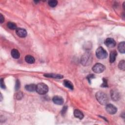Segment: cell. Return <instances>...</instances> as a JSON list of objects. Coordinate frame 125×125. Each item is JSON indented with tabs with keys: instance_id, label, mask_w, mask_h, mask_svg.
Segmentation results:
<instances>
[{
	"instance_id": "obj_14",
	"label": "cell",
	"mask_w": 125,
	"mask_h": 125,
	"mask_svg": "<svg viewBox=\"0 0 125 125\" xmlns=\"http://www.w3.org/2000/svg\"><path fill=\"white\" fill-rule=\"evenodd\" d=\"M11 55L12 57L15 59H18L20 57V53L19 51L16 49H13L11 50Z\"/></svg>"
},
{
	"instance_id": "obj_22",
	"label": "cell",
	"mask_w": 125,
	"mask_h": 125,
	"mask_svg": "<svg viewBox=\"0 0 125 125\" xmlns=\"http://www.w3.org/2000/svg\"><path fill=\"white\" fill-rule=\"evenodd\" d=\"M49 5L52 7H55L57 4H58V2L56 0H52V1H50L48 3Z\"/></svg>"
},
{
	"instance_id": "obj_9",
	"label": "cell",
	"mask_w": 125,
	"mask_h": 125,
	"mask_svg": "<svg viewBox=\"0 0 125 125\" xmlns=\"http://www.w3.org/2000/svg\"><path fill=\"white\" fill-rule=\"evenodd\" d=\"M111 97L113 101H117L119 100L120 98V93L118 91V90L112 89L111 90Z\"/></svg>"
},
{
	"instance_id": "obj_28",
	"label": "cell",
	"mask_w": 125,
	"mask_h": 125,
	"mask_svg": "<svg viewBox=\"0 0 125 125\" xmlns=\"http://www.w3.org/2000/svg\"><path fill=\"white\" fill-rule=\"evenodd\" d=\"M5 21V18L3 17V16L2 14H0V23L1 24H2L4 23V22Z\"/></svg>"
},
{
	"instance_id": "obj_27",
	"label": "cell",
	"mask_w": 125,
	"mask_h": 125,
	"mask_svg": "<svg viewBox=\"0 0 125 125\" xmlns=\"http://www.w3.org/2000/svg\"><path fill=\"white\" fill-rule=\"evenodd\" d=\"M1 88H2L3 89H5L6 88V86L4 83V79H3V78H2V79H1Z\"/></svg>"
},
{
	"instance_id": "obj_29",
	"label": "cell",
	"mask_w": 125,
	"mask_h": 125,
	"mask_svg": "<svg viewBox=\"0 0 125 125\" xmlns=\"http://www.w3.org/2000/svg\"><path fill=\"white\" fill-rule=\"evenodd\" d=\"M1 101H2V100H3V97H2V94H1Z\"/></svg>"
},
{
	"instance_id": "obj_17",
	"label": "cell",
	"mask_w": 125,
	"mask_h": 125,
	"mask_svg": "<svg viewBox=\"0 0 125 125\" xmlns=\"http://www.w3.org/2000/svg\"><path fill=\"white\" fill-rule=\"evenodd\" d=\"M125 42H122L119 43L118 46V51L121 53H125Z\"/></svg>"
},
{
	"instance_id": "obj_15",
	"label": "cell",
	"mask_w": 125,
	"mask_h": 125,
	"mask_svg": "<svg viewBox=\"0 0 125 125\" xmlns=\"http://www.w3.org/2000/svg\"><path fill=\"white\" fill-rule=\"evenodd\" d=\"M25 88L26 90L30 92H34L36 91V85L35 84H29L25 86Z\"/></svg>"
},
{
	"instance_id": "obj_1",
	"label": "cell",
	"mask_w": 125,
	"mask_h": 125,
	"mask_svg": "<svg viewBox=\"0 0 125 125\" xmlns=\"http://www.w3.org/2000/svg\"><path fill=\"white\" fill-rule=\"evenodd\" d=\"M95 97L98 102L102 105H106L108 102V98L106 94L103 91L96 92Z\"/></svg>"
},
{
	"instance_id": "obj_6",
	"label": "cell",
	"mask_w": 125,
	"mask_h": 125,
	"mask_svg": "<svg viewBox=\"0 0 125 125\" xmlns=\"http://www.w3.org/2000/svg\"><path fill=\"white\" fill-rule=\"evenodd\" d=\"M106 110L109 114H114L117 112V108L116 106L111 104H107L106 106Z\"/></svg>"
},
{
	"instance_id": "obj_4",
	"label": "cell",
	"mask_w": 125,
	"mask_h": 125,
	"mask_svg": "<svg viewBox=\"0 0 125 125\" xmlns=\"http://www.w3.org/2000/svg\"><path fill=\"white\" fill-rule=\"evenodd\" d=\"M96 55L99 59H104L107 58L108 53L102 46H100L96 50Z\"/></svg>"
},
{
	"instance_id": "obj_12",
	"label": "cell",
	"mask_w": 125,
	"mask_h": 125,
	"mask_svg": "<svg viewBox=\"0 0 125 125\" xmlns=\"http://www.w3.org/2000/svg\"><path fill=\"white\" fill-rule=\"evenodd\" d=\"M44 76L46 77H49V78H54V79H62V78H63V76L61 75V74H44Z\"/></svg>"
},
{
	"instance_id": "obj_21",
	"label": "cell",
	"mask_w": 125,
	"mask_h": 125,
	"mask_svg": "<svg viewBox=\"0 0 125 125\" xmlns=\"http://www.w3.org/2000/svg\"><path fill=\"white\" fill-rule=\"evenodd\" d=\"M23 97V93L22 92H18L15 94V98L17 100H21Z\"/></svg>"
},
{
	"instance_id": "obj_26",
	"label": "cell",
	"mask_w": 125,
	"mask_h": 125,
	"mask_svg": "<svg viewBox=\"0 0 125 125\" xmlns=\"http://www.w3.org/2000/svg\"><path fill=\"white\" fill-rule=\"evenodd\" d=\"M67 108H68V107L67 106H64L63 108H62V112H61L62 114V115H64L66 113V112L67 111Z\"/></svg>"
},
{
	"instance_id": "obj_2",
	"label": "cell",
	"mask_w": 125,
	"mask_h": 125,
	"mask_svg": "<svg viewBox=\"0 0 125 125\" xmlns=\"http://www.w3.org/2000/svg\"><path fill=\"white\" fill-rule=\"evenodd\" d=\"M92 62V54L87 51L85 52L81 57V62L83 66L85 67L90 65Z\"/></svg>"
},
{
	"instance_id": "obj_13",
	"label": "cell",
	"mask_w": 125,
	"mask_h": 125,
	"mask_svg": "<svg viewBox=\"0 0 125 125\" xmlns=\"http://www.w3.org/2000/svg\"><path fill=\"white\" fill-rule=\"evenodd\" d=\"M74 115L76 118L79 119L80 120L83 119L84 117V115L82 113V112H81L80 110L77 109H75V110L74 111Z\"/></svg>"
},
{
	"instance_id": "obj_8",
	"label": "cell",
	"mask_w": 125,
	"mask_h": 125,
	"mask_svg": "<svg viewBox=\"0 0 125 125\" xmlns=\"http://www.w3.org/2000/svg\"><path fill=\"white\" fill-rule=\"evenodd\" d=\"M16 33L19 37L21 38H25L27 35L26 30L22 28H17L16 30Z\"/></svg>"
},
{
	"instance_id": "obj_11",
	"label": "cell",
	"mask_w": 125,
	"mask_h": 125,
	"mask_svg": "<svg viewBox=\"0 0 125 125\" xmlns=\"http://www.w3.org/2000/svg\"><path fill=\"white\" fill-rule=\"evenodd\" d=\"M117 56V52L116 50H114L111 52L110 55H109V62H110L111 63H113L115 62Z\"/></svg>"
},
{
	"instance_id": "obj_10",
	"label": "cell",
	"mask_w": 125,
	"mask_h": 125,
	"mask_svg": "<svg viewBox=\"0 0 125 125\" xmlns=\"http://www.w3.org/2000/svg\"><path fill=\"white\" fill-rule=\"evenodd\" d=\"M53 103L58 105H62L64 103V99L60 96H55L52 99Z\"/></svg>"
},
{
	"instance_id": "obj_19",
	"label": "cell",
	"mask_w": 125,
	"mask_h": 125,
	"mask_svg": "<svg viewBox=\"0 0 125 125\" xmlns=\"http://www.w3.org/2000/svg\"><path fill=\"white\" fill-rule=\"evenodd\" d=\"M7 26L8 28L11 30H16L18 28L16 25L12 22H8L7 24Z\"/></svg>"
},
{
	"instance_id": "obj_18",
	"label": "cell",
	"mask_w": 125,
	"mask_h": 125,
	"mask_svg": "<svg viewBox=\"0 0 125 125\" xmlns=\"http://www.w3.org/2000/svg\"><path fill=\"white\" fill-rule=\"evenodd\" d=\"M63 84H64V85L66 87H67V88H69V89H70L71 90L73 89V88H74L73 85L72 83L70 81H69L68 80H65L64 81Z\"/></svg>"
},
{
	"instance_id": "obj_23",
	"label": "cell",
	"mask_w": 125,
	"mask_h": 125,
	"mask_svg": "<svg viewBox=\"0 0 125 125\" xmlns=\"http://www.w3.org/2000/svg\"><path fill=\"white\" fill-rule=\"evenodd\" d=\"M20 81L17 79L16 81V84H15V90H18L19 89V88H20Z\"/></svg>"
},
{
	"instance_id": "obj_5",
	"label": "cell",
	"mask_w": 125,
	"mask_h": 125,
	"mask_svg": "<svg viewBox=\"0 0 125 125\" xmlns=\"http://www.w3.org/2000/svg\"><path fill=\"white\" fill-rule=\"evenodd\" d=\"M105 69V66L100 63H97L94 65L92 68V70L96 73H102Z\"/></svg>"
},
{
	"instance_id": "obj_7",
	"label": "cell",
	"mask_w": 125,
	"mask_h": 125,
	"mask_svg": "<svg viewBox=\"0 0 125 125\" xmlns=\"http://www.w3.org/2000/svg\"><path fill=\"white\" fill-rule=\"evenodd\" d=\"M105 45L109 48H112L116 45V42L115 40L111 38H108L106 39L105 41Z\"/></svg>"
},
{
	"instance_id": "obj_25",
	"label": "cell",
	"mask_w": 125,
	"mask_h": 125,
	"mask_svg": "<svg viewBox=\"0 0 125 125\" xmlns=\"http://www.w3.org/2000/svg\"><path fill=\"white\" fill-rule=\"evenodd\" d=\"M102 87H108V85H107V80L106 78H104L103 79V83L101 85Z\"/></svg>"
},
{
	"instance_id": "obj_3",
	"label": "cell",
	"mask_w": 125,
	"mask_h": 125,
	"mask_svg": "<svg viewBox=\"0 0 125 125\" xmlns=\"http://www.w3.org/2000/svg\"><path fill=\"white\" fill-rule=\"evenodd\" d=\"M36 92L41 95L45 94L49 91V87L46 84L41 83L36 85Z\"/></svg>"
},
{
	"instance_id": "obj_24",
	"label": "cell",
	"mask_w": 125,
	"mask_h": 125,
	"mask_svg": "<svg viewBox=\"0 0 125 125\" xmlns=\"http://www.w3.org/2000/svg\"><path fill=\"white\" fill-rule=\"evenodd\" d=\"M94 77H95V76H94V75L93 74H90L88 75L87 76V79L88 80L89 83H90L91 80H92V79H93V78H94Z\"/></svg>"
},
{
	"instance_id": "obj_20",
	"label": "cell",
	"mask_w": 125,
	"mask_h": 125,
	"mask_svg": "<svg viewBox=\"0 0 125 125\" xmlns=\"http://www.w3.org/2000/svg\"><path fill=\"white\" fill-rule=\"evenodd\" d=\"M118 67L120 69L124 71L125 70V61L124 60H121L120 61L118 64Z\"/></svg>"
},
{
	"instance_id": "obj_16",
	"label": "cell",
	"mask_w": 125,
	"mask_h": 125,
	"mask_svg": "<svg viewBox=\"0 0 125 125\" xmlns=\"http://www.w3.org/2000/svg\"><path fill=\"white\" fill-rule=\"evenodd\" d=\"M25 61L28 64H32L34 63L35 61L34 58L31 55H26L25 57Z\"/></svg>"
}]
</instances>
